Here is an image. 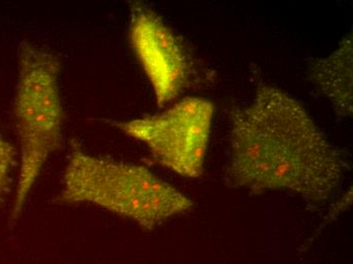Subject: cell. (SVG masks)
I'll return each mask as SVG.
<instances>
[{"label": "cell", "mask_w": 353, "mask_h": 264, "mask_svg": "<svg viewBox=\"0 0 353 264\" xmlns=\"http://www.w3.org/2000/svg\"><path fill=\"white\" fill-rule=\"evenodd\" d=\"M61 62L46 49L23 42L14 117L21 149L18 186L10 222L19 220L47 160L63 139L64 112L60 94Z\"/></svg>", "instance_id": "obj_3"}, {"label": "cell", "mask_w": 353, "mask_h": 264, "mask_svg": "<svg viewBox=\"0 0 353 264\" xmlns=\"http://www.w3.org/2000/svg\"><path fill=\"white\" fill-rule=\"evenodd\" d=\"M352 33L347 34L334 52L310 62L312 83L332 104L339 117L352 114Z\"/></svg>", "instance_id": "obj_6"}, {"label": "cell", "mask_w": 353, "mask_h": 264, "mask_svg": "<svg viewBox=\"0 0 353 264\" xmlns=\"http://www.w3.org/2000/svg\"><path fill=\"white\" fill-rule=\"evenodd\" d=\"M213 113L212 102L189 97L157 115L113 125L142 141L165 168L183 177L197 178L204 169Z\"/></svg>", "instance_id": "obj_4"}, {"label": "cell", "mask_w": 353, "mask_h": 264, "mask_svg": "<svg viewBox=\"0 0 353 264\" xmlns=\"http://www.w3.org/2000/svg\"><path fill=\"white\" fill-rule=\"evenodd\" d=\"M57 201L90 203L148 231L194 207L188 196L146 167L92 156L77 141L71 143Z\"/></svg>", "instance_id": "obj_2"}, {"label": "cell", "mask_w": 353, "mask_h": 264, "mask_svg": "<svg viewBox=\"0 0 353 264\" xmlns=\"http://www.w3.org/2000/svg\"><path fill=\"white\" fill-rule=\"evenodd\" d=\"M225 181L252 192L288 191L310 205L330 201L347 161L305 107L283 90L259 83L253 101L230 113Z\"/></svg>", "instance_id": "obj_1"}, {"label": "cell", "mask_w": 353, "mask_h": 264, "mask_svg": "<svg viewBox=\"0 0 353 264\" xmlns=\"http://www.w3.org/2000/svg\"><path fill=\"white\" fill-rule=\"evenodd\" d=\"M129 40L163 108L178 98L195 77L192 53L178 35L148 4L130 2Z\"/></svg>", "instance_id": "obj_5"}, {"label": "cell", "mask_w": 353, "mask_h": 264, "mask_svg": "<svg viewBox=\"0 0 353 264\" xmlns=\"http://www.w3.org/2000/svg\"><path fill=\"white\" fill-rule=\"evenodd\" d=\"M16 156L14 145L0 132V205L6 201L10 193Z\"/></svg>", "instance_id": "obj_7"}]
</instances>
